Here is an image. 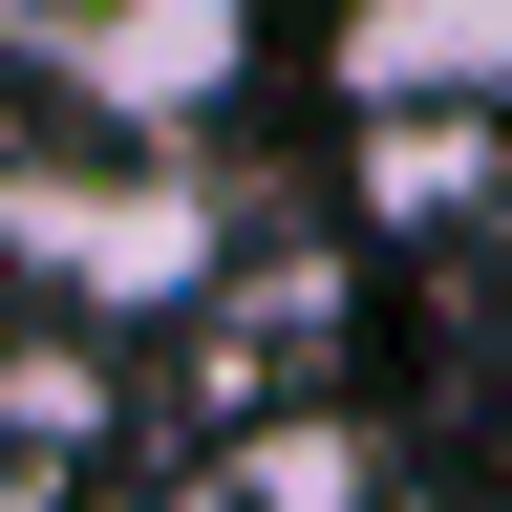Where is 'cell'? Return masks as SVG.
Returning <instances> with one entry per match:
<instances>
[{"mask_svg": "<svg viewBox=\"0 0 512 512\" xmlns=\"http://www.w3.org/2000/svg\"><path fill=\"white\" fill-rule=\"evenodd\" d=\"M214 256H235L214 171L150 150V128H64V150L0 171V278L64 320H171V299H214Z\"/></svg>", "mask_w": 512, "mask_h": 512, "instance_id": "obj_1", "label": "cell"}, {"mask_svg": "<svg viewBox=\"0 0 512 512\" xmlns=\"http://www.w3.org/2000/svg\"><path fill=\"white\" fill-rule=\"evenodd\" d=\"M43 64H64V128H150V150H192V128L235 107V64H256V0H64Z\"/></svg>", "mask_w": 512, "mask_h": 512, "instance_id": "obj_2", "label": "cell"}, {"mask_svg": "<svg viewBox=\"0 0 512 512\" xmlns=\"http://www.w3.org/2000/svg\"><path fill=\"white\" fill-rule=\"evenodd\" d=\"M320 86H342V128L363 107H512V0H342Z\"/></svg>", "mask_w": 512, "mask_h": 512, "instance_id": "obj_3", "label": "cell"}, {"mask_svg": "<svg viewBox=\"0 0 512 512\" xmlns=\"http://www.w3.org/2000/svg\"><path fill=\"white\" fill-rule=\"evenodd\" d=\"M363 214H384V235L491 214V107H363Z\"/></svg>", "mask_w": 512, "mask_h": 512, "instance_id": "obj_4", "label": "cell"}, {"mask_svg": "<svg viewBox=\"0 0 512 512\" xmlns=\"http://www.w3.org/2000/svg\"><path fill=\"white\" fill-rule=\"evenodd\" d=\"M235 512H384V448L342 406H278V427L235 448Z\"/></svg>", "mask_w": 512, "mask_h": 512, "instance_id": "obj_5", "label": "cell"}, {"mask_svg": "<svg viewBox=\"0 0 512 512\" xmlns=\"http://www.w3.org/2000/svg\"><path fill=\"white\" fill-rule=\"evenodd\" d=\"M0 512H86V491H64V470H22V448H0Z\"/></svg>", "mask_w": 512, "mask_h": 512, "instance_id": "obj_6", "label": "cell"}, {"mask_svg": "<svg viewBox=\"0 0 512 512\" xmlns=\"http://www.w3.org/2000/svg\"><path fill=\"white\" fill-rule=\"evenodd\" d=\"M43 22H64V0H0V43H43Z\"/></svg>", "mask_w": 512, "mask_h": 512, "instance_id": "obj_7", "label": "cell"}]
</instances>
